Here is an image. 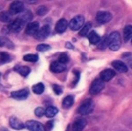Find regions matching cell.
<instances>
[{"label": "cell", "mask_w": 132, "mask_h": 131, "mask_svg": "<svg viewBox=\"0 0 132 131\" xmlns=\"http://www.w3.org/2000/svg\"><path fill=\"white\" fill-rule=\"evenodd\" d=\"M122 45V39L118 32H112L108 37V47L113 51H117Z\"/></svg>", "instance_id": "obj_1"}, {"label": "cell", "mask_w": 132, "mask_h": 131, "mask_svg": "<svg viewBox=\"0 0 132 131\" xmlns=\"http://www.w3.org/2000/svg\"><path fill=\"white\" fill-rule=\"evenodd\" d=\"M93 109H94V102L90 99H87L81 103L78 109V112L82 115H87L93 113Z\"/></svg>", "instance_id": "obj_2"}, {"label": "cell", "mask_w": 132, "mask_h": 131, "mask_svg": "<svg viewBox=\"0 0 132 131\" xmlns=\"http://www.w3.org/2000/svg\"><path fill=\"white\" fill-rule=\"evenodd\" d=\"M85 24V18L82 15H78L74 17L72 20L70 21L69 27L72 31H78L81 29Z\"/></svg>", "instance_id": "obj_3"}, {"label": "cell", "mask_w": 132, "mask_h": 131, "mask_svg": "<svg viewBox=\"0 0 132 131\" xmlns=\"http://www.w3.org/2000/svg\"><path fill=\"white\" fill-rule=\"evenodd\" d=\"M25 6L23 2L21 1H14L12 2V4L10 5L9 7V13L12 15H17V14H20L24 11Z\"/></svg>", "instance_id": "obj_4"}, {"label": "cell", "mask_w": 132, "mask_h": 131, "mask_svg": "<svg viewBox=\"0 0 132 131\" xmlns=\"http://www.w3.org/2000/svg\"><path fill=\"white\" fill-rule=\"evenodd\" d=\"M104 87H105L104 82L100 78H97L92 83L89 92H90V93L92 95H96V94H99L100 92L104 89Z\"/></svg>", "instance_id": "obj_5"}, {"label": "cell", "mask_w": 132, "mask_h": 131, "mask_svg": "<svg viewBox=\"0 0 132 131\" xmlns=\"http://www.w3.org/2000/svg\"><path fill=\"white\" fill-rule=\"evenodd\" d=\"M24 25L25 24L22 22V20H20V19H16L15 20H12L9 23V25H8V27H7V29L9 32L17 33H20L21 31V29L23 28Z\"/></svg>", "instance_id": "obj_6"}, {"label": "cell", "mask_w": 132, "mask_h": 131, "mask_svg": "<svg viewBox=\"0 0 132 131\" xmlns=\"http://www.w3.org/2000/svg\"><path fill=\"white\" fill-rule=\"evenodd\" d=\"M112 20V14L109 12L106 11H100L96 14V20L100 24H107Z\"/></svg>", "instance_id": "obj_7"}, {"label": "cell", "mask_w": 132, "mask_h": 131, "mask_svg": "<svg viewBox=\"0 0 132 131\" xmlns=\"http://www.w3.org/2000/svg\"><path fill=\"white\" fill-rule=\"evenodd\" d=\"M25 127L29 131H45L43 124L37 121H27L26 122Z\"/></svg>", "instance_id": "obj_8"}, {"label": "cell", "mask_w": 132, "mask_h": 131, "mask_svg": "<svg viewBox=\"0 0 132 131\" xmlns=\"http://www.w3.org/2000/svg\"><path fill=\"white\" fill-rule=\"evenodd\" d=\"M50 27L48 25H45V26L41 27L38 30L36 34L35 35V37L38 41H42V40H45L50 35Z\"/></svg>", "instance_id": "obj_9"}, {"label": "cell", "mask_w": 132, "mask_h": 131, "mask_svg": "<svg viewBox=\"0 0 132 131\" xmlns=\"http://www.w3.org/2000/svg\"><path fill=\"white\" fill-rule=\"evenodd\" d=\"M29 92L27 89H21L19 91H14L11 93V97L17 100H23L28 97Z\"/></svg>", "instance_id": "obj_10"}, {"label": "cell", "mask_w": 132, "mask_h": 131, "mask_svg": "<svg viewBox=\"0 0 132 131\" xmlns=\"http://www.w3.org/2000/svg\"><path fill=\"white\" fill-rule=\"evenodd\" d=\"M40 29V24L38 22H29L28 24L26 27V33L31 36H35L36 34V33L38 32V30Z\"/></svg>", "instance_id": "obj_11"}, {"label": "cell", "mask_w": 132, "mask_h": 131, "mask_svg": "<svg viewBox=\"0 0 132 131\" xmlns=\"http://www.w3.org/2000/svg\"><path fill=\"white\" fill-rule=\"evenodd\" d=\"M116 75V72L114 71H113L111 69H106L100 73V77H101L100 79L102 80L103 82H108L110 81L113 77H114Z\"/></svg>", "instance_id": "obj_12"}, {"label": "cell", "mask_w": 132, "mask_h": 131, "mask_svg": "<svg viewBox=\"0 0 132 131\" xmlns=\"http://www.w3.org/2000/svg\"><path fill=\"white\" fill-rule=\"evenodd\" d=\"M9 124L10 126L12 127V128L15 130H21V129H24L26 128L25 124L23 123L20 120H19L18 118L15 117V116H12L10 118V121H9Z\"/></svg>", "instance_id": "obj_13"}, {"label": "cell", "mask_w": 132, "mask_h": 131, "mask_svg": "<svg viewBox=\"0 0 132 131\" xmlns=\"http://www.w3.org/2000/svg\"><path fill=\"white\" fill-rule=\"evenodd\" d=\"M50 69L54 73H61L66 69V65L63 64V63H61L58 61H55V62L51 63Z\"/></svg>", "instance_id": "obj_14"}, {"label": "cell", "mask_w": 132, "mask_h": 131, "mask_svg": "<svg viewBox=\"0 0 132 131\" xmlns=\"http://www.w3.org/2000/svg\"><path fill=\"white\" fill-rule=\"evenodd\" d=\"M86 120L78 118V119L75 120V121L72 124V131H83L86 127Z\"/></svg>", "instance_id": "obj_15"}, {"label": "cell", "mask_w": 132, "mask_h": 131, "mask_svg": "<svg viewBox=\"0 0 132 131\" xmlns=\"http://www.w3.org/2000/svg\"><path fill=\"white\" fill-rule=\"evenodd\" d=\"M112 66L116 69V71H117L120 73H126L129 69H128V66L126 65V63L122 62L120 60H116L112 62Z\"/></svg>", "instance_id": "obj_16"}, {"label": "cell", "mask_w": 132, "mask_h": 131, "mask_svg": "<svg viewBox=\"0 0 132 131\" xmlns=\"http://www.w3.org/2000/svg\"><path fill=\"white\" fill-rule=\"evenodd\" d=\"M67 27H68V21L65 19H61V20L57 21L56 24V31L59 33H64L66 29H67Z\"/></svg>", "instance_id": "obj_17"}, {"label": "cell", "mask_w": 132, "mask_h": 131, "mask_svg": "<svg viewBox=\"0 0 132 131\" xmlns=\"http://www.w3.org/2000/svg\"><path fill=\"white\" fill-rule=\"evenodd\" d=\"M87 36H88L89 41H90L91 44H93V45H98L99 42L101 41V40L100 35L98 34L95 31H91L90 33L87 34Z\"/></svg>", "instance_id": "obj_18"}, {"label": "cell", "mask_w": 132, "mask_h": 131, "mask_svg": "<svg viewBox=\"0 0 132 131\" xmlns=\"http://www.w3.org/2000/svg\"><path fill=\"white\" fill-rule=\"evenodd\" d=\"M74 104V97L72 95H68L63 100V107L65 109H69Z\"/></svg>", "instance_id": "obj_19"}, {"label": "cell", "mask_w": 132, "mask_h": 131, "mask_svg": "<svg viewBox=\"0 0 132 131\" xmlns=\"http://www.w3.org/2000/svg\"><path fill=\"white\" fill-rule=\"evenodd\" d=\"M14 71L18 72L20 75L23 76V77H27L31 71V69L27 66H16L14 68Z\"/></svg>", "instance_id": "obj_20"}, {"label": "cell", "mask_w": 132, "mask_h": 131, "mask_svg": "<svg viewBox=\"0 0 132 131\" xmlns=\"http://www.w3.org/2000/svg\"><path fill=\"white\" fill-rule=\"evenodd\" d=\"M132 37V27L130 25H128L123 29V39L124 41H129Z\"/></svg>", "instance_id": "obj_21"}, {"label": "cell", "mask_w": 132, "mask_h": 131, "mask_svg": "<svg viewBox=\"0 0 132 131\" xmlns=\"http://www.w3.org/2000/svg\"><path fill=\"white\" fill-rule=\"evenodd\" d=\"M57 113H58V109H57L56 107L50 106V107H47L44 115H45L48 118H53L54 116H56L57 115Z\"/></svg>", "instance_id": "obj_22"}, {"label": "cell", "mask_w": 132, "mask_h": 131, "mask_svg": "<svg viewBox=\"0 0 132 131\" xmlns=\"http://www.w3.org/2000/svg\"><path fill=\"white\" fill-rule=\"evenodd\" d=\"M19 19L22 20V22L25 24L26 22H29V21H31L33 20V13H32L30 11H26L20 17H19Z\"/></svg>", "instance_id": "obj_23"}, {"label": "cell", "mask_w": 132, "mask_h": 131, "mask_svg": "<svg viewBox=\"0 0 132 131\" xmlns=\"http://www.w3.org/2000/svg\"><path fill=\"white\" fill-rule=\"evenodd\" d=\"M32 90H33V92H35V94L40 95V94L43 93L44 90H45V87H44V84L42 83H38L32 87Z\"/></svg>", "instance_id": "obj_24"}, {"label": "cell", "mask_w": 132, "mask_h": 131, "mask_svg": "<svg viewBox=\"0 0 132 131\" xmlns=\"http://www.w3.org/2000/svg\"><path fill=\"white\" fill-rule=\"evenodd\" d=\"M12 56L6 52H0V64H5L11 62Z\"/></svg>", "instance_id": "obj_25"}, {"label": "cell", "mask_w": 132, "mask_h": 131, "mask_svg": "<svg viewBox=\"0 0 132 131\" xmlns=\"http://www.w3.org/2000/svg\"><path fill=\"white\" fill-rule=\"evenodd\" d=\"M23 60L26 61V62L35 63L39 60V56L36 54H27L23 56Z\"/></svg>", "instance_id": "obj_26"}, {"label": "cell", "mask_w": 132, "mask_h": 131, "mask_svg": "<svg viewBox=\"0 0 132 131\" xmlns=\"http://www.w3.org/2000/svg\"><path fill=\"white\" fill-rule=\"evenodd\" d=\"M0 21L4 23H10L12 21V17L8 12H0Z\"/></svg>", "instance_id": "obj_27"}, {"label": "cell", "mask_w": 132, "mask_h": 131, "mask_svg": "<svg viewBox=\"0 0 132 131\" xmlns=\"http://www.w3.org/2000/svg\"><path fill=\"white\" fill-rule=\"evenodd\" d=\"M92 28V24L91 23H86L85 26H83V27L81 28V30L79 31V35L82 37L86 36L87 34L89 33V31Z\"/></svg>", "instance_id": "obj_28"}, {"label": "cell", "mask_w": 132, "mask_h": 131, "mask_svg": "<svg viewBox=\"0 0 132 131\" xmlns=\"http://www.w3.org/2000/svg\"><path fill=\"white\" fill-rule=\"evenodd\" d=\"M48 12V8L45 5H41L40 7L37 8V10H36V13H37L38 16L46 15Z\"/></svg>", "instance_id": "obj_29"}, {"label": "cell", "mask_w": 132, "mask_h": 131, "mask_svg": "<svg viewBox=\"0 0 132 131\" xmlns=\"http://www.w3.org/2000/svg\"><path fill=\"white\" fill-rule=\"evenodd\" d=\"M69 60H70L69 56H68V54H66V53H62L60 56H59L58 62H60L61 63L65 64V63H67L68 62H69Z\"/></svg>", "instance_id": "obj_30"}, {"label": "cell", "mask_w": 132, "mask_h": 131, "mask_svg": "<svg viewBox=\"0 0 132 131\" xmlns=\"http://www.w3.org/2000/svg\"><path fill=\"white\" fill-rule=\"evenodd\" d=\"M51 48V47L50 45H48V44H39V45L36 47V49L38 50V51L40 52H45V51H48V50H50Z\"/></svg>", "instance_id": "obj_31"}, {"label": "cell", "mask_w": 132, "mask_h": 131, "mask_svg": "<svg viewBox=\"0 0 132 131\" xmlns=\"http://www.w3.org/2000/svg\"><path fill=\"white\" fill-rule=\"evenodd\" d=\"M98 47H99V48H101V49H105L108 47V37H105L102 41L101 40V41L98 44Z\"/></svg>", "instance_id": "obj_32"}, {"label": "cell", "mask_w": 132, "mask_h": 131, "mask_svg": "<svg viewBox=\"0 0 132 131\" xmlns=\"http://www.w3.org/2000/svg\"><path fill=\"white\" fill-rule=\"evenodd\" d=\"M52 87H53V91H54V92L56 95H61L62 93H63V88H62L60 85L55 84H53Z\"/></svg>", "instance_id": "obj_33"}, {"label": "cell", "mask_w": 132, "mask_h": 131, "mask_svg": "<svg viewBox=\"0 0 132 131\" xmlns=\"http://www.w3.org/2000/svg\"><path fill=\"white\" fill-rule=\"evenodd\" d=\"M35 113L37 117H42L45 113V110H44L42 107H37L35 110Z\"/></svg>", "instance_id": "obj_34"}, {"label": "cell", "mask_w": 132, "mask_h": 131, "mask_svg": "<svg viewBox=\"0 0 132 131\" xmlns=\"http://www.w3.org/2000/svg\"><path fill=\"white\" fill-rule=\"evenodd\" d=\"M53 127H54V121H50L47 122L46 127H44V128H45V131H51L53 128Z\"/></svg>", "instance_id": "obj_35"}, {"label": "cell", "mask_w": 132, "mask_h": 131, "mask_svg": "<svg viewBox=\"0 0 132 131\" xmlns=\"http://www.w3.org/2000/svg\"><path fill=\"white\" fill-rule=\"evenodd\" d=\"M65 47L67 48L68 49H73V48H74V47L71 45V42H67V43L65 44Z\"/></svg>", "instance_id": "obj_36"}, {"label": "cell", "mask_w": 132, "mask_h": 131, "mask_svg": "<svg viewBox=\"0 0 132 131\" xmlns=\"http://www.w3.org/2000/svg\"><path fill=\"white\" fill-rule=\"evenodd\" d=\"M5 43H4V38L0 37V47H4Z\"/></svg>", "instance_id": "obj_37"}, {"label": "cell", "mask_w": 132, "mask_h": 131, "mask_svg": "<svg viewBox=\"0 0 132 131\" xmlns=\"http://www.w3.org/2000/svg\"><path fill=\"white\" fill-rule=\"evenodd\" d=\"M0 131H8V130L6 129V128H2L1 129H0Z\"/></svg>", "instance_id": "obj_38"}, {"label": "cell", "mask_w": 132, "mask_h": 131, "mask_svg": "<svg viewBox=\"0 0 132 131\" xmlns=\"http://www.w3.org/2000/svg\"><path fill=\"white\" fill-rule=\"evenodd\" d=\"M0 77H1V73H0Z\"/></svg>", "instance_id": "obj_39"}]
</instances>
